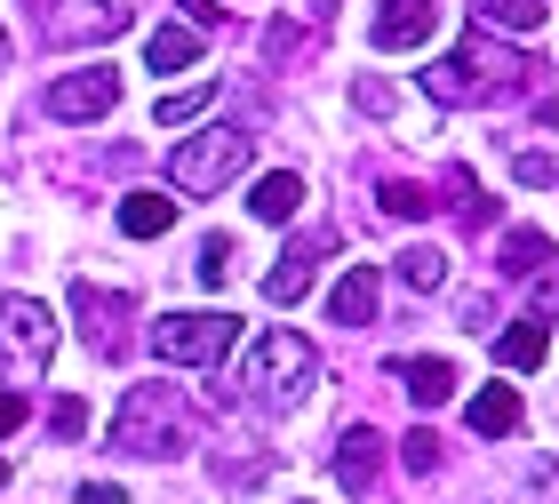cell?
<instances>
[{"label": "cell", "instance_id": "obj_1", "mask_svg": "<svg viewBox=\"0 0 559 504\" xmlns=\"http://www.w3.org/2000/svg\"><path fill=\"white\" fill-rule=\"evenodd\" d=\"M527 81H536V57H520V48L496 40V33H472V40H455L440 65H424L431 105H512V96H527Z\"/></svg>", "mask_w": 559, "mask_h": 504}, {"label": "cell", "instance_id": "obj_2", "mask_svg": "<svg viewBox=\"0 0 559 504\" xmlns=\"http://www.w3.org/2000/svg\"><path fill=\"white\" fill-rule=\"evenodd\" d=\"M192 400L160 385V376H144V385L120 392V417H112V448L120 457H176V448L192 441Z\"/></svg>", "mask_w": 559, "mask_h": 504}, {"label": "cell", "instance_id": "obj_3", "mask_svg": "<svg viewBox=\"0 0 559 504\" xmlns=\"http://www.w3.org/2000/svg\"><path fill=\"white\" fill-rule=\"evenodd\" d=\"M312 376H320V352L312 337H296V329H264L257 344H248V361H240V392H248V409H296L304 392H312Z\"/></svg>", "mask_w": 559, "mask_h": 504}, {"label": "cell", "instance_id": "obj_4", "mask_svg": "<svg viewBox=\"0 0 559 504\" xmlns=\"http://www.w3.org/2000/svg\"><path fill=\"white\" fill-rule=\"evenodd\" d=\"M248 161H257V137H248V129H224V120H216V129H200V137H185V144L168 153V185L209 200V192L233 185Z\"/></svg>", "mask_w": 559, "mask_h": 504}, {"label": "cell", "instance_id": "obj_5", "mask_svg": "<svg viewBox=\"0 0 559 504\" xmlns=\"http://www.w3.org/2000/svg\"><path fill=\"white\" fill-rule=\"evenodd\" d=\"M233 344H240L233 313H160L152 320V352H160L168 368H224Z\"/></svg>", "mask_w": 559, "mask_h": 504}, {"label": "cell", "instance_id": "obj_6", "mask_svg": "<svg viewBox=\"0 0 559 504\" xmlns=\"http://www.w3.org/2000/svg\"><path fill=\"white\" fill-rule=\"evenodd\" d=\"M48 352H57V313H48L40 296H0V361L40 376Z\"/></svg>", "mask_w": 559, "mask_h": 504}, {"label": "cell", "instance_id": "obj_7", "mask_svg": "<svg viewBox=\"0 0 559 504\" xmlns=\"http://www.w3.org/2000/svg\"><path fill=\"white\" fill-rule=\"evenodd\" d=\"M24 9L40 16V40H112V33H129V9H112V0H24Z\"/></svg>", "mask_w": 559, "mask_h": 504}, {"label": "cell", "instance_id": "obj_8", "mask_svg": "<svg viewBox=\"0 0 559 504\" xmlns=\"http://www.w3.org/2000/svg\"><path fill=\"white\" fill-rule=\"evenodd\" d=\"M112 105H120V72H112V65L64 72V81L48 89V120H72V129H81V120H105Z\"/></svg>", "mask_w": 559, "mask_h": 504}, {"label": "cell", "instance_id": "obj_9", "mask_svg": "<svg viewBox=\"0 0 559 504\" xmlns=\"http://www.w3.org/2000/svg\"><path fill=\"white\" fill-rule=\"evenodd\" d=\"M440 0H376V24H368V40L376 48H424L431 33H440Z\"/></svg>", "mask_w": 559, "mask_h": 504}, {"label": "cell", "instance_id": "obj_10", "mask_svg": "<svg viewBox=\"0 0 559 504\" xmlns=\"http://www.w3.org/2000/svg\"><path fill=\"white\" fill-rule=\"evenodd\" d=\"M376 465H384V433H376V424H352V433L336 441V489L368 496L376 489Z\"/></svg>", "mask_w": 559, "mask_h": 504}, {"label": "cell", "instance_id": "obj_11", "mask_svg": "<svg viewBox=\"0 0 559 504\" xmlns=\"http://www.w3.org/2000/svg\"><path fill=\"white\" fill-rule=\"evenodd\" d=\"M376 296H384L376 265H352L344 281L328 289V320H336V329H368V320H376Z\"/></svg>", "mask_w": 559, "mask_h": 504}, {"label": "cell", "instance_id": "obj_12", "mask_svg": "<svg viewBox=\"0 0 559 504\" xmlns=\"http://www.w3.org/2000/svg\"><path fill=\"white\" fill-rule=\"evenodd\" d=\"M520 417H527V409H520V392H512V385H479V392H472V409H464V424H472L479 441H512V433H520Z\"/></svg>", "mask_w": 559, "mask_h": 504}, {"label": "cell", "instance_id": "obj_13", "mask_svg": "<svg viewBox=\"0 0 559 504\" xmlns=\"http://www.w3.org/2000/svg\"><path fill=\"white\" fill-rule=\"evenodd\" d=\"M296 209H304V176L296 168H272V176L248 185V216H257V224H288Z\"/></svg>", "mask_w": 559, "mask_h": 504}, {"label": "cell", "instance_id": "obj_14", "mask_svg": "<svg viewBox=\"0 0 559 504\" xmlns=\"http://www.w3.org/2000/svg\"><path fill=\"white\" fill-rule=\"evenodd\" d=\"M72 313L88 320V344H96V352H120V337H112V320L129 313V296H112V289H96V281H81V289H72Z\"/></svg>", "mask_w": 559, "mask_h": 504}, {"label": "cell", "instance_id": "obj_15", "mask_svg": "<svg viewBox=\"0 0 559 504\" xmlns=\"http://www.w3.org/2000/svg\"><path fill=\"white\" fill-rule=\"evenodd\" d=\"M559 257V248L544 241V224H512V233H503V248H496V265L512 272V281H527V272H544Z\"/></svg>", "mask_w": 559, "mask_h": 504}, {"label": "cell", "instance_id": "obj_16", "mask_svg": "<svg viewBox=\"0 0 559 504\" xmlns=\"http://www.w3.org/2000/svg\"><path fill=\"white\" fill-rule=\"evenodd\" d=\"M312 257H320V241H296L288 257L272 265V281H264L272 305H296V296H312Z\"/></svg>", "mask_w": 559, "mask_h": 504}, {"label": "cell", "instance_id": "obj_17", "mask_svg": "<svg viewBox=\"0 0 559 504\" xmlns=\"http://www.w3.org/2000/svg\"><path fill=\"white\" fill-rule=\"evenodd\" d=\"M392 272H400L416 296H440V289H448V248L416 241V248H400V257H392Z\"/></svg>", "mask_w": 559, "mask_h": 504}, {"label": "cell", "instance_id": "obj_18", "mask_svg": "<svg viewBox=\"0 0 559 504\" xmlns=\"http://www.w3.org/2000/svg\"><path fill=\"white\" fill-rule=\"evenodd\" d=\"M168 224H176V200H160V192H129L120 200V233L129 241H160Z\"/></svg>", "mask_w": 559, "mask_h": 504}, {"label": "cell", "instance_id": "obj_19", "mask_svg": "<svg viewBox=\"0 0 559 504\" xmlns=\"http://www.w3.org/2000/svg\"><path fill=\"white\" fill-rule=\"evenodd\" d=\"M144 65H152V72H185V65H200V33H192V24H160V33L144 40Z\"/></svg>", "mask_w": 559, "mask_h": 504}, {"label": "cell", "instance_id": "obj_20", "mask_svg": "<svg viewBox=\"0 0 559 504\" xmlns=\"http://www.w3.org/2000/svg\"><path fill=\"white\" fill-rule=\"evenodd\" d=\"M400 385H408L416 409H440L455 392V361H400Z\"/></svg>", "mask_w": 559, "mask_h": 504}, {"label": "cell", "instance_id": "obj_21", "mask_svg": "<svg viewBox=\"0 0 559 504\" xmlns=\"http://www.w3.org/2000/svg\"><path fill=\"white\" fill-rule=\"evenodd\" d=\"M496 361H503V368H544V320H536V313L512 320V329L496 337Z\"/></svg>", "mask_w": 559, "mask_h": 504}, {"label": "cell", "instance_id": "obj_22", "mask_svg": "<svg viewBox=\"0 0 559 504\" xmlns=\"http://www.w3.org/2000/svg\"><path fill=\"white\" fill-rule=\"evenodd\" d=\"M216 105V81H200V89H176V96H160V105H152V120H160V129H185V120H200Z\"/></svg>", "mask_w": 559, "mask_h": 504}, {"label": "cell", "instance_id": "obj_23", "mask_svg": "<svg viewBox=\"0 0 559 504\" xmlns=\"http://www.w3.org/2000/svg\"><path fill=\"white\" fill-rule=\"evenodd\" d=\"M376 209L384 216H431V192L408 185V176H384V185H376Z\"/></svg>", "mask_w": 559, "mask_h": 504}, {"label": "cell", "instance_id": "obj_24", "mask_svg": "<svg viewBox=\"0 0 559 504\" xmlns=\"http://www.w3.org/2000/svg\"><path fill=\"white\" fill-rule=\"evenodd\" d=\"M488 24H503V33H536L544 0H488Z\"/></svg>", "mask_w": 559, "mask_h": 504}, {"label": "cell", "instance_id": "obj_25", "mask_svg": "<svg viewBox=\"0 0 559 504\" xmlns=\"http://www.w3.org/2000/svg\"><path fill=\"white\" fill-rule=\"evenodd\" d=\"M527 281H536V289H527V313H536V320H559V257H551L544 272H527Z\"/></svg>", "mask_w": 559, "mask_h": 504}, {"label": "cell", "instance_id": "obj_26", "mask_svg": "<svg viewBox=\"0 0 559 504\" xmlns=\"http://www.w3.org/2000/svg\"><path fill=\"white\" fill-rule=\"evenodd\" d=\"M48 433H57V441H81V433H88V400H81V392H64L57 409H48Z\"/></svg>", "mask_w": 559, "mask_h": 504}, {"label": "cell", "instance_id": "obj_27", "mask_svg": "<svg viewBox=\"0 0 559 504\" xmlns=\"http://www.w3.org/2000/svg\"><path fill=\"white\" fill-rule=\"evenodd\" d=\"M352 105H360L368 120H384V113H400V89L392 81H360V89H352Z\"/></svg>", "mask_w": 559, "mask_h": 504}, {"label": "cell", "instance_id": "obj_28", "mask_svg": "<svg viewBox=\"0 0 559 504\" xmlns=\"http://www.w3.org/2000/svg\"><path fill=\"white\" fill-rule=\"evenodd\" d=\"M224 272H233V241H200V281L224 289Z\"/></svg>", "mask_w": 559, "mask_h": 504}, {"label": "cell", "instance_id": "obj_29", "mask_svg": "<svg viewBox=\"0 0 559 504\" xmlns=\"http://www.w3.org/2000/svg\"><path fill=\"white\" fill-rule=\"evenodd\" d=\"M400 465H408V472H431V465H440V441H431V433H408V441H400Z\"/></svg>", "mask_w": 559, "mask_h": 504}, {"label": "cell", "instance_id": "obj_30", "mask_svg": "<svg viewBox=\"0 0 559 504\" xmlns=\"http://www.w3.org/2000/svg\"><path fill=\"white\" fill-rule=\"evenodd\" d=\"M520 185H527V192L559 185V161H551V153H520Z\"/></svg>", "mask_w": 559, "mask_h": 504}, {"label": "cell", "instance_id": "obj_31", "mask_svg": "<svg viewBox=\"0 0 559 504\" xmlns=\"http://www.w3.org/2000/svg\"><path fill=\"white\" fill-rule=\"evenodd\" d=\"M24 417H33V409H24V392H0V441H9Z\"/></svg>", "mask_w": 559, "mask_h": 504}, {"label": "cell", "instance_id": "obj_32", "mask_svg": "<svg viewBox=\"0 0 559 504\" xmlns=\"http://www.w3.org/2000/svg\"><path fill=\"white\" fill-rule=\"evenodd\" d=\"M520 504H559V472H544V481H527Z\"/></svg>", "mask_w": 559, "mask_h": 504}, {"label": "cell", "instance_id": "obj_33", "mask_svg": "<svg viewBox=\"0 0 559 504\" xmlns=\"http://www.w3.org/2000/svg\"><path fill=\"white\" fill-rule=\"evenodd\" d=\"M81 504H129V496H120L112 481H88V489H81Z\"/></svg>", "mask_w": 559, "mask_h": 504}, {"label": "cell", "instance_id": "obj_34", "mask_svg": "<svg viewBox=\"0 0 559 504\" xmlns=\"http://www.w3.org/2000/svg\"><path fill=\"white\" fill-rule=\"evenodd\" d=\"M0 57H9V24H0Z\"/></svg>", "mask_w": 559, "mask_h": 504}, {"label": "cell", "instance_id": "obj_35", "mask_svg": "<svg viewBox=\"0 0 559 504\" xmlns=\"http://www.w3.org/2000/svg\"><path fill=\"white\" fill-rule=\"evenodd\" d=\"M0 489H9V457H0Z\"/></svg>", "mask_w": 559, "mask_h": 504}]
</instances>
